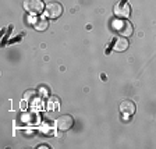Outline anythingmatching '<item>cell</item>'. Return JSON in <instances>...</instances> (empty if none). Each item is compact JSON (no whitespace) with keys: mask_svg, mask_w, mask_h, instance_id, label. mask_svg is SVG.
I'll return each instance as SVG.
<instances>
[{"mask_svg":"<svg viewBox=\"0 0 156 149\" xmlns=\"http://www.w3.org/2000/svg\"><path fill=\"white\" fill-rule=\"evenodd\" d=\"M45 3L43 0H24V10L29 14H41L45 11Z\"/></svg>","mask_w":156,"mask_h":149,"instance_id":"cell-2","label":"cell"},{"mask_svg":"<svg viewBox=\"0 0 156 149\" xmlns=\"http://www.w3.org/2000/svg\"><path fill=\"white\" fill-rule=\"evenodd\" d=\"M32 25H34V28H35V31L42 32V31H46V28L49 27V23L45 17H38V18H35Z\"/></svg>","mask_w":156,"mask_h":149,"instance_id":"cell-8","label":"cell"},{"mask_svg":"<svg viewBox=\"0 0 156 149\" xmlns=\"http://www.w3.org/2000/svg\"><path fill=\"white\" fill-rule=\"evenodd\" d=\"M136 110L135 107V103H134L133 101H130V99H126V101H123L120 103V112L123 114H126V116H130V114H134Z\"/></svg>","mask_w":156,"mask_h":149,"instance_id":"cell-6","label":"cell"},{"mask_svg":"<svg viewBox=\"0 0 156 149\" xmlns=\"http://www.w3.org/2000/svg\"><path fill=\"white\" fill-rule=\"evenodd\" d=\"M114 13L120 18H128L131 14V7L127 3V0H120L119 3L114 6Z\"/></svg>","mask_w":156,"mask_h":149,"instance_id":"cell-4","label":"cell"},{"mask_svg":"<svg viewBox=\"0 0 156 149\" xmlns=\"http://www.w3.org/2000/svg\"><path fill=\"white\" fill-rule=\"evenodd\" d=\"M113 28L114 31H116L117 34H120L121 36H130L133 35V24L130 23V21H126V20H116V21H113Z\"/></svg>","mask_w":156,"mask_h":149,"instance_id":"cell-1","label":"cell"},{"mask_svg":"<svg viewBox=\"0 0 156 149\" xmlns=\"http://www.w3.org/2000/svg\"><path fill=\"white\" fill-rule=\"evenodd\" d=\"M43 13L48 17H50V18H58L63 14V6L60 3H57V2H50V3L46 4Z\"/></svg>","mask_w":156,"mask_h":149,"instance_id":"cell-3","label":"cell"},{"mask_svg":"<svg viewBox=\"0 0 156 149\" xmlns=\"http://www.w3.org/2000/svg\"><path fill=\"white\" fill-rule=\"evenodd\" d=\"M74 124V120H73L71 116H68V114H63V116L57 117V120H56V127H57L60 131H67L70 130Z\"/></svg>","mask_w":156,"mask_h":149,"instance_id":"cell-5","label":"cell"},{"mask_svg":"<svg viewBox=\"0 0 156 149\" xmlns=\"http://www.w3.org/2000/svg\"><path fill=\"white\" fill-rule=\"evenodd\" d=\"M113 49L116 52H124L128 49V41L126 39V36H119V38L114 39L113 42Z\"/></svg>","mask_w":156,"mask_h":149,"instance_id":"cell-7","label":"cell"},{"mask_svg":"<svg viewBox=\"0 0 156 149\" xmlns=\"http://www.w3.org/2000/svg\"><path fill=\"white\" fill-rule=\"evenodd\" d=\"M34 96H35V91H27L25 94H24V101H29V99Z\"/></svg>","mask_w":156,"mask_h":149,"instance_id":"cell-9","label":"cell"}]
</instances>
